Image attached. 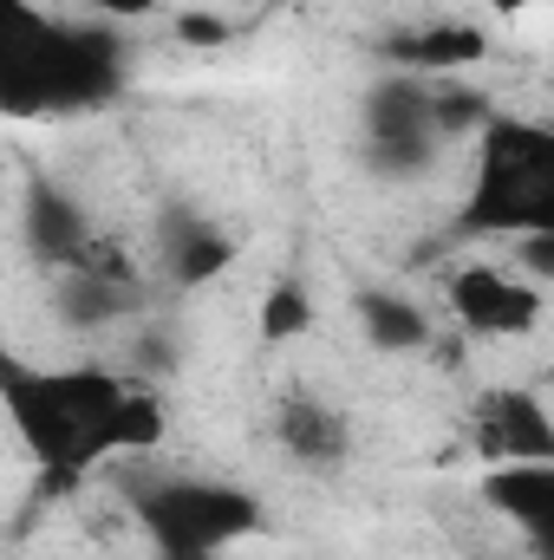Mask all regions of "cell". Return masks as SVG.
Masks as SVG:
<instances>
[{
  "label": "cell",
  "instance_id": "6da1fadb",
  "mask_svg": "<svg viewBox=\"0 0 554 560\" xmlns=\"http://www.w3.org/2000/svg\"><path fill=\"white\" fill-rule=\"evenodd\" d=\"M125 378L105 365H26L0 346V411L53 495H66L79 476L105 463V418L118 411Z\"/></svg>",
  "mask_w": 554,
  "mask_h": 560
},
{
  "label": "cell",
  "instance_id": "7a4b0ae2",
  "mask_svg": "<svg viewBox=\"0 0 554 560\" xmlns=\"http://www.w3.org/2000/svg\"><path fill=\"white\" fill-rule=\"evenodd\" d=\"M125 85L118 46L99 26H66L33 0H0V118L92 112Z\"/></svg>",
  "mask_w": 554,
  "mask_h": 560
},
{
  "label": "cell",
  "instance_id": "3957f363",
  "mask_svg": "<svg viewBox=\"0 0 554 560\" xmlns=\"http://www.w3.org/2000/svg\"><path fill=\"white\" fill-rule=\"evenodd\" d=\"M529 229H554V131L542 118H489L476 138L457 235H529Z\"/></svg>",
  "mask_w": 554,
  "mask_h": 560
},
{
  "label": "cell",
  "instance_id": "277c9868",
  "mask_svg": "<svg viewBox=\"0 0 554 560\" xmlns=\"http://www.w3.org/2000/svg\"><path fill=\"white\" fill-rule=\"evenodd\" d=\"M138 528L163 560H203L229 555L235 541L262 535V502L242 482H209V476H176L150 482L138 495Z\"/></svg>",
  "mask_w": 554,
  "mask_h": 560
},
{
  "label": "cell",
  "instance_id": "5b68a950",
  "mask_svg": "<svg viewBox=\"0 0 554 560\" xmlns=\"http://www.w3.org/2000/svg\"><path fill=\"white\" fill-rule=\"evenodd\" d=\"M450 319L476 339H516V332H535L542 313H549V293L529 275L503 268V261H476V268H457L450 275Z\"/></svg>",
  "mask_w": 554,
  "mask_h": 560
},
{
  "label": "cell",
  "instance_id": "8992f818",
  "mask_svg": "<svg viewBox=\"0 0 554 560\" xmlns=\"http://www.w3.org/2000/svg\"><path fill=\"white\" fill-rule=\"evenodd\" d=\"M476 443L489 463H554L549 405L529 385H503L476 405Z\"/></svg>",
  "mask_w": 554,
  "mask_h": 560
},
{
  "label": "cell",
  "instance_id": "52a82bcc",
  "mask_svg": "<svg viewBox=\"0 0 554 560\" xmlns=\"http://www.w3.org/2000/svg\"><path fill=\"white\" fill-rule=\"evenodd\" d=\"M483 502L496 515H509L516 528H529L535 541L554 535V463H496L483 476Z\"/></svg>",
  "mask_w": 554,
  "mask_h": 560
},
{
  "label": "cell",
  "instance_id": "ba28073f",
  "mask_svg": "<svg viewBox=\"0 0 554 560\" xmlns=\"http://www.w3.org/2000/svg\"><path fill=\"white\" fill-rule=\"evenodd\" d=\"M353 306H359V332H366L379 352H424V346H430V319L417 313L405 293H392V287H366Z\"/></svg>",
  "mask_w": 554,
  "mask_h": 560
},
{
  "label": "cell",
  "instance_id": "9c48e42d",
  "mask_svg": "<svg viewBox=\"0 0 554 560\" xmlns=\"http://www.w3.org/2000/svg\"><path fill=\"white\" fill-rule=\"evenodd\" d=\"M483 52H489V39L470 20H437V26L412 33V39H399V59L417 66V72H470Z\"/></svg>",
  "mask_w": 554,
  "mask_h": 560
},
{
  "label": "cell",
  "instance_id": "30bf717a",
  "mask_svg": "<svg viewBox=\"0 0 554 560\" xmlns=\"http://www.w3.org/2000/svg\"><path fill=\"white\" fill-rule=\"evenodd\" d=\"M280 443L300 456V463H339L346 456V418L320 398H293L280 411Z\"/></svg>",
  "mask_w": 554,
  "mask_h": 560
},
{
  "label": "cell",
  "instance_id": "8fae6325",
  "mask_svg": "<svg viewBox=\"0 0 554 560\" xmlns=\"http://www.w3.org/2000/svg\"><path fill=\"white\" fill-rule=\"evenodd\" d=\"M163 398L157 392H143V385H125V398H118V411L105 418V456H143V450H157L163 443Z\"/></svg>",
  "mask_w": 554,
  "mask_h": 560
},
{
  "label": "cell",
  "instance_id": "7c38bea8",
  "mask_svg": "<svg viewBox=\"0 0 554 560\" xmlns=\"http://www.w3.org/2000/svg\"><path fill=\"white\" fill-rule=\"evenodd\" d=\"M85 242H92L85 215H79L59 189H39V196H33V248H39L46 261H72Z\"/></svg>",
  "mask_w": 554,
  "mask_h": 560
},
{
  "label": "cell",
  "instance_id": "4fadbf2b",
  "mask_svg": "<svg viewBox=\"0 0 554 560\" xmlns=\"http://www.w3.org/2000/svg\"><path fill=\"white\" fill-rule=\"evenodd\" d=\"M307 326H313L307 287H300V280H275L268 300H262V339H268V346H287V339H300Z\"/></svg>",
  "mask_w": 554,
  "mask_h": 560
},
{
  "label": "cell",
  "instance_id": "5bb4252c",
  "mask_svg": "<svg viewBox=\"0 0 554 560\" xmlns=\"http://www.w3.org/2000/svg\"><path fill=\"white\" fill-rule=\"evenodd\" d=\"M229 261H235V242H229V235L189 229V235L176 242V261H170V268H176V280H183V287H203V280H216V275H222Z\"/></svg>",
  "mask_w": 554,
  "mask_h": 560
},
{
  "label": "cell",
  "instance_id": "9a60e30c",
  "mask_svg": "<svg viewBox=\"0 0 554 560\" xmlns=\"http://www.w3.org/2000/svg\"><path fill=\"white\" fill-rule=\"evenodd\" d=\"M235 33V20L222 7H176V39L183 46H222Z\"/></svg>",
  "mask_w": 554,
  "mask_h": 560
},
{
  "label": "cell",
  "instance_id": "2e32d148",
  "mask_svg": "<svg viewBox=\"0 0 554 560\" xmlns=\"http://www.w3.org/2000/svg\"><path fill=\"white\" fill-rule=\"evenodd\" d=\"M516 275H529L535 287L554 280V229H529V235H522V268H516Z\"/></svg>",
  "mask_w": 554,
  "mask_h": 560
},
{
  "label": "cell",
  "instance_id": "e0dca14e",
  "mask_svg": "<svg viewBox=\"0 0 554 560\" xmlns=\"http://www.w3.org/2000/svg\"><path fill=\"white\" fill-rule=\"evenodd\" d=\"M92 13H105V20H150L157 7H170V0H85Z\"/></svg>",
  "mask_w": 554,
  "mask_h": 560
},
{
  "label": "cell",
  "instance_id": "ac0fdd59",
  "mask_svg": "<svg viewBox=\"0 0 554 560\" xmlns=\"http://www.w3.org/2000/svg\"><path fill=\"white\" fill-rule=\"evenodd\" d=\"M489 7H496V13H529L535 0H489Z\"/></svg>",
  "mask_w": 554,
  "mask_h": 560
},
{
  "label": "cell",
  "instance_id": "d6986e66",
  "mask_svg": "<svg viewBox=\"0 0 554 560\" xmlns=\"http://www.w3.org/2000/svg\"><path fill=\"white\" fill-rule=\"evenodd\" d=\"M170 7H242V0H170Z\"/></svg>",
  "mask_w": 554,
  "mask_h": 560
},
{
  "label": "cell",
  "instance_id": "ffe728a7",
  "mask_svg": "<svg viewBox=\"0 0 554 560\" xmlns=\"http://www.w3.org/2000/svg\"><path fill=\"white\" fill-rule=\"evenodd\" d=\"M203 560H229V555H203Z\"/></svg>",
  "mask_w": 554,
  "mask_h": 560
}]
</instances>
